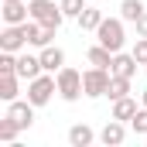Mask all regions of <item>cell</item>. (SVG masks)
<instances>
[{
	"label": "cell",
	"instance_id": "5",
	"mask_svg": "<svg viewBox=\"0 0 147 147\" xmlns=\"http://www.w3.org/2000/svg\"><path fill=\"white\" fill-rule=\"evenodd\" d=\"M110 79H113L110 69H99V65L86 69V72H82V89H86V96H89V99H99V96H106V89H110Z\"/></svg>",
	"mask_w": 147,
	"mask_h": 147
},
{
	"label": "cell",
	"instance_id": "9",
	"mask_svg": "<svg viewBox=\"0 0 147 147\" xmlns=\"http://www.w3.org/2000/svg\"><path fill=\"white\" fill-rule=\"evenodd\" d=\"M41 72H45V65H41V55H28V51H17V75H21L24 82L38 79Z\"/></svg>",
	"mask_w": 147,
	"mask_h": 147
},
{
	"label": "cell",
	"instance_id": "27",
	"mask_svg": "<svg viewBox=\"0 0 147 147\" xmlns=\"http://www.w3.org/2000/svg\"><path fill=\"white\" fill-rule=\"evenodd\" d=\"M144 72H147V65H144Z\"/></svg>",
	"mask_w": 147,
	"mask_h": 147
},
{
	"label": "cell",
	"instance_id": "14",
	"mask_svg": "<svg viewBox=\"0 0 147 147\" xmlns=\"http://www.w3.org/2000/svg\"><path fill=\"white\" fill-rule=\"evenodd\" d=\"M92 140H96L92 127H86V123H75V127H69V144H72V147H89Z\"/></svg>",
	"mask_w": 147,
	"mask_h": 147
},
{
	"label": "cell",
	"instance_id": "23",
	"mask_svg": "<svg viewBox=\"0 0 147 147\" xmlns=\"http://www.w3.org/2000/svg\"><path fill=\"white\" fill-rule=\"evenodd\" d=\"M130 55H134L140 65H147V38H137V45L130 48Z\"/></svg>",
	"mask_w": 147,
	"mask_h": 147
},
{
	"label": "cell",
	"instance_id": "16",
	"mask_svg": "<svg viewBox=\"0 0 147 147\" xmlns=\"http://www.w3.org/2000/svg\"><path fill=\"white\" fill-rule=\"evenodd\" d=\"M134 113H137V99H130V96H123V99H113V120H123V123H130V120H134Z\"/></svg>",
	"mask_w": 147,
	"mask_h": 147
},
{
	"label": "cell",
	"instance_id": "22",
	"mask_svg": "<svg viewBox=\"0 0 147 147\" xmlns=\"http://www.w3.org/2000/svg\"><path fill=\"white\" fill-rule=\"evenodd\" d=\"M58 3H62V10H65V17H79V14H82V10L89 7L86 0H58Z\"/></svg>",
	"mask_w": 147,
	"mask_h": 147
},
{
	"label": "cell",
	"instance_id": "20",
	"mask_svg": "<svg viewBox=\"0 0 147 147\" xmlns=\"http://www.w3.org/2000/svg\"><path fill=\"white\" fill-rule=\"evenodd\" d=\"M130 130H134L137 137H147V106H140V110L134 113V120H130Z\"/></svg>",
	"mask_w": 147,
	"mask_h": 147
},
{
	"label": "cell",
	"instance_id": "21",
	"mask_svg": "<svg viewBox=\"0 0 147 147\" xmlns=\"http://www.w3.org/2000/svg\"><path fill=\"white\" fill-rule=\"evenodd\" d=\"M17 134H21V130L3 116V120H0V144H14V140H17Z\"/></svg>",
	"mask_w": 147,
	"mask_h": 147
},
{
	"label": "cell",
	"instance_id": "15",
	"mask_svg": "<svg viewBox=\"0 0 147 147\" xmlns=\"http://www.w3.org/2000/svg\"><path fill=\"white\" fill-rule=\"evenodd\" d=\"M86 58H89V65H99V69H113V51L110 48H103L99 41L86 51Z\"/></svg>",
	"mask_w": 147,
	"mask_h": 147
},
{
	"label": "cell",
	"instance_id": "25",
	"mask_svg": "<svg viewBox=\"0 0 147 147\" xmlns=\"http://www.w3.org/2000/svg\"><path fill=\"white\" fill-rule=\"evenodd\" d=\"M134 28H137V38H147V10L140 14V21H137Z\"/></svg>",
	"mask_w": 147,
	"mask_h": 147
},
{
	"label": "cell",
	"instance_id": "6",
	"mask_svg": "<svg viewBox=\"0 0 147 147\" xmlns=\"http://www.w3.org/2000/svg\"><path fill=\"white\" fill-rule=\"evenodd\" d=\"M34 110H38V106L31 103V99H14V103H7V120L24 134V130L34 127Z\"/></svg>",
	"mask_w": 147,
	"mask_h": 147
},
{
	"label": "cell",
	"instance_id": "19",
	"mask_svg": "<svg viewBox=\"0 0 147 147\" xmlns=\"http://www.w3.org/2000/svg\"><path fill=\"white\" fill-rule=\"evenodd\" d=\"M106 96H110V99H123V96H130V79H127V75H113Z\"/></svg>",
	"mask_w": 147,
	"mask_h": 147
},
{
	"label": "cell",
	"instance_id": "1",
	"mask_svg": "<svg viewBox=\"0 0 147 147\" xmlns=\"http://www.w3.org/2000/svg\"><path fill=\"white\" fill-rule=\"evenodd\" d=\"M123 17H103V24L96 28V41L103 45V48H110L113 55L116 51H123V41H127V34H123Z\"/></svg>",
	"mask_w": 147,
	"mask_h": 147
},
{
	"label": "cell",
	"instance_id": "13",
	"mask_svg": "<svg viewBox=\"0 0 147 147\" xmlns=\"http://www.w3.org/2000/svg\"><path fill=\"white\" fill-rule=\"evenodd\" d=\"M137 65H140V62H137L134 55L116 51V55H113V69H110V72H113V75H127V79H134V75H137Z\"/></svg>",
	"mask_w": 147,
	"mask_h": 147
},
{
	"label": "cell",
	"instance_id": "18",
	"mask_svg": "<svg viewBox=\"0 0 147 147\" xmlns=\"http://www.w3.org/2000/svg\"><path fill=\"white\" fill-rule=\"evenodd\" d=\"M144 10H147V7H144V0H123V3H120V17H123L127 24H137Z\"/></svg>",
	"mask_w": 147,
	"mask_h": 147
},
{
	"label": "cell",
	"instance_id": "4",
	"mask_svg": "<svg viewBox=\"0 0 147 147\" xmlns=\"http://www.w3.org/2000/svg\"><path fill=\"white\" fill-rule=\"evenodd\" d=\"M55 92H58V82H55V75H51V72H41L38 79L28 82V99H31L34 106H48Z\"/></svg>",
	"mask_w": 147,
	"mask_h": 147
},
{
	"label": "cell",
	"instance_id": "7",
	"mask_svg": "<svg viewBox=\"0 0 147 147\" xmlns=\"http://www.w3.org/2000/svg\"><path fill=\"white\" fill-rule=\"evenodd\" d=\"M28 48V34L21 24H7L0 31V51H24Z\"/></svg>",
	"mask_w": 147,
	"mask_h": 147
},
{
	"label": "cell",
	"instance_id": "26",
	"mask_svg": "<svg viewBox=\"0 0 147 147\" xmlns=\"http://www.w3.org/2000/svg\"><path fill=\"white\" fill-rule=\"evenodd\" d=\"M140 106H147V89H144V92H140Z\"/></svg>",
	"mask_w": 147,
	"mask_h": 147
},
{
	"label": "cell",
	"instance_id": "12",
	"mask_svg": "<svg viewBox=\"0 0 147 147\" xmlns=\"http://www.w3.org/2000/svg\"><path fill=\"white\" fill-rule=\"evenodd\" d=\"M17 96H21V75L17 72L0 75V99H3V103H14Z\"/></svg>",
	"mask_w": 147,
	"mask_h": 147
},
{
	"label": "cell",
	"instance_id": "3",
	"mask_svg": "<svg viewBox=\"0 0 147 147\" xmlns=\"http://www.w3.org/2000/svg\"><path fill=\"white\" fill-rule=\"evenodd\" d=\"M28 7H31V17L45 28H62V21H65V10L55 0H31Z\"/></svg>",
	"mask_w": 147,
	"mask_h": 147
},
{
	"label": "cell",
	"instance_id": "10",
	"mask_svg": "<svg viewBox=\"0 0 147 147\" xmlns=\"http://www.w3.org/2000/svg\"><path fill=\"white\" fill-rule=\"evenodd\" d=\"M99 140H103L106 147H120L123 140H127V127H123V120H113V116H110V123L99 130Z\"/></svg>",
	"mask_w": 147,
	"mask_h": 147
},
{
	"label": "cell",
	"instance_id": "2",
	"mask_svg": "<svg viewBox=\"0 0 147 147\" xmlns=\"http://www.w3.org/2000/svg\"><path fill=\"white\" fill-rule=\"evenodd\" d=\"M55 82H58V96L65 99V103H79L82 96H86V89H82V72L79 69H58L55 72Z\"/></svg>",
	"mask_w": 147,
	"mask_h": 147
},
{
	"label": "cell",
	"instance_id": "8",
	"mask_svg": "<svg viewBox=\"0 0 147 147\" xmlns=\"http://www.w3.org/2000/svg\"><path fill=\"white\" fill-rule=\"evenodd\" d=\"M0 17H3V24H24V21H31V7L24 0H3Z\"/></svg>",
	"mask_w": 147,
	"mask_h": 147
},
{
	"label": "cell",
	"instance_id": "11",
	"mask_svg": "<svg viewBox=\"0 0 147 147\" xmlns=\"http://www.w3.org/2000/svg\"><path fill=\"white\" fill-rule=\"evenodd\" d=\"M41 65H45V72H58V69H65V51L58 48V45H48V48H41Z\"/></svg>",
	"mask_w": 147,
	"mask_h": 147
},
{
	"label": "cell",
	"instance_id": "17",
	"mask_svg": "<svg viewBox=\"0 0 147 147\" xmlns=\"http://www.w3.org/2000/svg\"><path fill=\"white\" fill-rule=\"evenodd\" d=\"M75 21H79V28H82V31H96V28L103 24V10H99V7H86Z\"/></svg>",
	"mask_w": 147,
	"mask_h": 147
},
{
	"label": "cell",
	"instance_id": "24",
	"mask_svg": "<svg viewBox=\"0 0 147 147\" xmlns=\"http://www.w3.org/2000/svg\"><path fill=\"white\" fill-rule=\"evenodd\" d=\"M55 31H58V28H45V24H41V38H38L34 48H48V45H55Z\"/></svg>",
	"mask_w": 147,
	"mask_h": 147
}]
</instances>
